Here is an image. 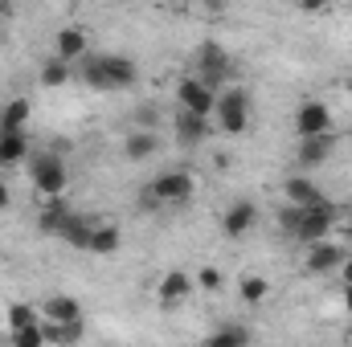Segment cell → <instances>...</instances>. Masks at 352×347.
<instances>
[{
    "label": "cell",
    "instance_id": "9c48e42d",
    "mask_svg": "<svg viewBox=\"0 0 352 347\" xmlns=\"http://www.w3.org/2000/svg\"><path fill=\"white\" fill-rule=\"evenodd\" d=\"M254 225H258V204H254L250 196L234 200V204L221 213V233H226L230 241H242L246 233H254Z\"/></svg>",
    "mask_w": 352,
    "mask_h": 347
},
{
    "label": "cell",
    "instance_id": "8fae6325",
    "mask_svg": "<svg viewBox=\"0 0 352 347\" xmlns=\"http://www.w3.org/2000/svg\"><path fill=\"white\" fill-rule=\"evenodd\" d=\"M54 58L66 62V66H82V62L90 58L87 53V29H82V25H66V29H58Z\"/></svg>",
    "mask_w": 352,
    "mask_h": 347
},
{
    "label": "cell",
    "instance_id": "836d02e7",
    "mask_svg": "<svg viewBox=\"0 0 352 347\" xmlns=\"http://www.w3.org/2000/svg\"><path fill=\"white\" fill-rule=\"evenodd\" d=\"M0 110H4V98H0Z\"/></svg>",
    "mask_w": 352,
    "mask_h": 347
},
{
    "label": "cell",
    "instance_id": "d6986e66",
    "mask_svg": "<svg viewBox=\"0 0 352 347\" xmlns=\"http://www.w3.org/2000/svg\"><path fill=\"white\" fill-rule=\"evenodd\" d=\"M70 217H74V208H66L62 200H45V208H41V217H37V229H41L45 237H62V229L70 225Z\"/></svg>",
    "mask_w": 352,
    "mask_h": 347
},
{
    "label": "cell",
    "instance_id": "d6a6232c",
    "mask_svg": "<svg viewBox=\"0 0 352 347\" xmlns=\"http://www.w3.org/2000/svg\"><path fill=\"white\" fill-rule=\"evenodd\" d=\"M344 311L352 315V286H344Z\"/></svg>",
    "mask_w": 352,
    "mask_h": 347
},
{
    "label": "cell",
    "instance_id": "83f0119b",
    "mask_svg": "<svg viewBox=\"0 0 352 347\" xmlns=\"http://www.w3.org/2000/svg\"><path fill=\"white\" fill-rule=\"evenodd\" d=\"M192 282H197L201 290H209V294H213V290H221V270H213V265H201Z\"/></svg>",
    "mask_w": 352,
    "mask_h": 347
},
{
    "label": "cell",
    "instance_id": "e0dca14e",
    "mask_svg": "<svg viewBox=\"0 0 352 347\" xmlns=\"http://www.w3.org/2000/svg\"><path fill=\"white\" fill-rule=\"evenodd\" d=\"M29 160V135L25 131H0V168H16Z\"/></svg>",
    "mask_w": 352,
    "mask_h": 347
},
{
    "label": "cell",
    "instance_id": "52a82bcc",
    "mask_svg": "<svg viewBox=\"0 0 352 347\" xmlns=\"http://www.w3.org/2000/svg\"><path fill=\"white\" fill-rule=\"evenodd\" d=\"M192 78H201L205 86L217 90L221 78H230V53L217 45V41H201L197 58H192Z\"/></svg>",
    "mask_w": 352,
    "mask_h": 347
},
{
    "label": "cell",
    "instance_id": "30bf717a",
    "mask_svg": "<svg viewBox=\"0 0 352 347\" xmlns=\"http://www.w3.org/2000/svg\"><path fill=\"white\" fill-rule=\"evenodd\" d=\"M192 274H184V270H168L164 278H160V286H156V302L164 307V311H176V307H184L188 298H192Z\"/></svg>",
    "mask_w": 352,
    "mask_h": 347
},
{
    "label": "cell",
    "instance_id": "3957f363",
    "mask_svg": "<svg viewBox=\"0 0 352 347\" xmlns=\"http://www.w3.org/2000/svg\"><path fill=\"white\" fill-rule=\"evenodd\" d=\"M29 176H33V188L41 200H62L66 184H70V168L58 152H41L33 164H29Z\"/></svg>",
    "mask_w": 352,
    "mask_h": 347
},
{
    "label": "cell",
    "instance_id": "484cf974",
    "mask_svg": "<svg viewBox=\"0 0 352 347\" xmlns=\"http://www.w3.org/2000/svg\"><path fill=\"white\" fill-rule=\"evenodd\" d=\"M90 233H94V221H87V217H78V213H74V217H70V225L62 229V241H66V246H74V250H87Z\"/></svg>",
    "mask_w": 352,
    "mask_h": 347
},
{
    "label": "cell",
    "instance_id": "4dcf8cb0",
    "mask_svg": "<svg viewBox=\"0 0 352 347\" xmlns=\"http://www.w3.org/2000/svg\"><path fill=\"white\" fill-rule=\"evenodd\" d=\"M336 274H340V286H352V254L340 261V270H336Z\"/></svg>",
    "mask_w": 352,
    "mask_h": 347
},
{
    "label": "cell",
    "instance_id": "6da1fadb",
    "mask_svg": "<svg viewBox=\"0 0 352 347\" xmlns=\"http://www.w3.org/2000/svg\"><path fill=\"white\" fill-rule=\"evenodd\" d=\"M78 74L90 90H131L140 82V66L127 53H94L78 66Z\"/></svg>",
    "mask_w": 352,
    "mask_h": 347
},
{
    "label": "cell",
    "instance_id": "2e32d148",
    "mask_svg": "<svg viewBox=\"0 0 352 347\" xmlns=\"http://www.w3.org/2000/svg\"><path fill=\"white\" fill-rule=\"evenodd\" d=\"M176 135H180V143L197 147V143H205V139L213 135V119H201V115L180 110V115H176Z\"/></svg>",
    "mask_w": 352,
    "mask_h": 347
},
{
    "label": "cell",
    "instance_id": "277c9868",
    "mask_svg": "<svg viewBox=\"0 0 352 347\" xmlns=\"http://www.w3.org/2000/svg\"><path fill=\"white\" fill-rule=\"evenodd\" d=\"M148 192L156 196L160 208H168V204H188V200L197 196V180H192V172H184V168H173V172L156 176V180L148 184Z\"/></svg>",
    "mask_w": 352,
    "mask_h": 347
},
{
    "label": "cell",
    "instance_id": "4316f807",
    "mask_svg": "<svg viewBox=\"0 0 352 347\" xmlns=\"http://www.w3.org/2000/svg\"><path fill=\"white\" fill-rule=\"evenodd\" d=\"M41 331H45V344H50V347H70V344H78V339H82V323H66V327L45 323Z\"/></svg>",
    "mask_w": 352,
    "mask_h": 347
},
{
    "label": "cell",
    "instance_id": "d4e9b609",
    "mask_svg": "<svg viewBox=\"0 0 352 347\" xmlns=\"http://www.w3.org/2000/svg\"><path fill=\"white\" fill-rule=\"evenodd\" d=\"M41 86L45 90H62L70 78H74V66H66V62H58V58H50V62H41Z\"/></svg>",
    "mask_w": 352,
    "mask_h": 347
},
{
    "label": "cell",
    "instance_id": "7c38bea8",
    "mask_svg": "<svg viewBox=\"0 0 352 347\" xmlns=\"http://www.w3.org/2000/svg\"><path fill=\"white\" fill-rule=\"evenodd\" d=\"M283 196H287V204H295V208H316V204H324V200H328V196H324V188H320L307 172L291 176V180L283 184Z\"/></svg>",
    "mask_w": 352,
    "mask_h": 347
},
{
    "label": "cell",
    "instance_id": "7402d4cb",
    "mask_svg": "<svg viewBox=\"0 0 352 347\" xmlns=\"http://www.w3.org/2000/svg\"><path fill=\"white\" fill-rule=\"evenodd\" d=\"M29 98H8L0 110V131H25L29 127Z\"/></svg>",
    "mask_w": 352,
    "mask_h": 347
},
{
    "label": "cell",
    "instance_id": "5b68a950",
    "mask_svg": "<svg viewBox=\"0 0 352 347\" xmlns=\"http://www.w3.org/2000/svg\"><path fill=\"white\" fill-rule=\"evenodd\" d=\"M332 225H336V204L324 200L316 208H303V221L295 229V241L303 246H320V241H332Z\"/></svg>",
    "mask_w": 352,
    "mask_h": 347
},
{
    "label": "cell",
    "instance_id": "ba28073f",
    "mask_svg": "<svg viewBox=\"0 0 352 347\" xmlns=\"http://www.w3.org/2000/svg\"><path fill=\"white\" fill-rule=\"evenodd\" d=\"M176 102H180V110H188V115H201V119H213V110H217V90L205 86L201 78H180L176 82Z\"/></svg>",
    "mask_w": 352,
    "mask_h": 347
},
{
    "label": "cell",
    "instance_id": "f546056e",
    "mask_svg": "<svg viewBox=\"0 0 352 347\" xmlns=\"http://www.w3.org/2000/svg\"><path fill=\"white\" fill-rule=\"evenodd\" d=\"M12 347H50V344H45V331L37 327V331H21V335H12Z\"/></svg>",
    "mask_w": 352,
    "mask_h": 347
},
{
    "label": "cell",
    "instance_id": "7a4b0ae2",
    "mask_svg": "<svg viewBox=\"0 0 352 347\" xmlns=\"http://www.w3.org/2000/svg\"><path fill=\"white\" fill-rule=\"evenodd\" d=\"M250 115H254V98L246 86H230L226 94H217V110L213 123L221 135H246L250 131Z\"/></svg>",
    "mask_w": 352,
    "mask_h": 347
},
{
    "label": "cell",
    "instance_id": "f1b7e54d",
    "mask_svg": "<svg viewBox=\"0 0 352 347\" xmlns=\"http://www.w3.org/2000/svg\"><path fill=\"white\" fill-rule=\"evenodd\" d=\"M278 221H283V233H287V237H295V229H299V221H303V208H295V204H287Z\"/></svg>",
    "mask_w": 352,
    "mask_h": 347
},
{
    "label": "cell",
    "instance_id": "9a60e30c",
    "mask_svg": "<svg viewBox=\"0 0 352 347\" xmlns=\"http://www.w3.org/2000/svg\"><path fill=\"white\" fill-rule=\"evenodd\" d=\"M349 258L336 241H320V246H307V270L311 274H336L340 261Z\"/></svg>",
    "mask_w": 352,
    "mask_h": 347
},
{
    "label": "cell",
    "instance_id": "8992f818",
    "mask_svg": "<svg viewBox=\"0 0 352 347\" xmlns=\"http://www.w3.org/2000/svg\"><path fill=\"white\" fill-rule=\"evenodd\" d=\"M295 135H299V139L332 135V106L320 102V98H303L299 110H295Z\"/></svg>",
    "mask_w": 352,
    "mask_h": 347
},
{
    "label": "cell",
    "instance_id": "4fadbf2b",
    "mask_svg": "<svg viewBox=\"0 0 352 347\" xmlns=\"http://www.w3.org/2000/svg\"><path fill=\"white\" fill-rule=\"evenodd\" d=\"M336 131L332 135H320V139H299V152H295V164L303 168V172H311V168H320V164H328L332 160V152H336Z\"/></svg>",
    "mask_w": 352,
    "mask_h": 347
},
{
    "label": "cell",
    "instance_id": "ffe728a7",
    "mask_svg": "<svg viewBox=\"0 0 352 347\" xmlns=\"http://www.w3.org/2000/svg\"><path fill=\"white\" fill-rule=\"evenodd\" d=\"M37 327H45L41 307H33V302H12V307H8V331H12V335H21V331H37Z\"/></svg>",
    "mask_w": 352,
    "mask_h": 347
},
{
    "label": "cell",
    "instance_id": "cb8c5ba5",
    "mask_svg": "<svg viewBox=\"0 0 352 347\" xmlns=\"http://www.w3.org/2000/svg\"><path fill=\"white\" fill-rule=\"evenodd\" d=\"M238 294H242L246 307H263L266 298H270V282H266L263 274H246V278L238 282Z\"/></svg>",
    "mask_w": 352,
    "mask_h": 347
},
{
    "label": "cell",
    "instance_id": "603a6c76",
    "mask_svg": "<svg viewBox=\"0 0 352 347\" xmlns=\"http://www.w3.org/2000/svg\"><path fill=\"white\" fill-rule=\"evenodd\" d=\"M205 347H250V331L238 327V323H221V327L205 339Z\"/></svg>",
    "mask_w": 352,
    "mask_h": 347
},
{
    "label": "cell",
    "instance_id": "1f68e13d",
    "mask_svg": "<svg viewBox=\"0 0 352 347\" xmlns=\"http://www.w3.org/2000/svg\"><path fill=\"white\" fill-rule=\"evenodd\" d=\"M8 200H12L8 196V184H0V208H8Z\"/></svg>",
    "mask_w": 352,
    "mask_h": 347
},
{
    "label": "cell",
    "instance_id": "44dd1931",
    "mask_svg": "<svg viewBox=\"0 0 352 347\" xmlns=\"http://www.w3.org/2000/svg\"><path fill=\"white\" fill-rule=\"evenodd\" d=\"M119 246H123V233H119V225H94V233H90L87 254H98V258H111V254H119Z\"/></svg>",
    "mask_w": 352,
    "mask_h": 347
},
{
    "label": "cell",
    "instance_id": "5bb4252c",
    "mask_svg": "<svg viewBox=\"0 0 352 347\" xmlns=\"http://www.w3.org/2000/svg\"><path fill=\"white\" fill-rule=\"evenodd\" d=\"M41 319L54 323V327H66V323H82V302L74 294H50L41 302Z\"/></svg>",
    "mask_w": 352,
    "mask_h": 347
},
{
    "label": "cell",
    "instance_id": "ac0fdd59",
    "mask_svg": "<svg viewBox=\"0 0 352 347\" xmlns=\"http://www.w3.org/2000/svg\"><path fill=\"white\" fill-rule=\"evenodd\" d=\"M156 147H160L156 131H127V139H123V156H127L131 164L152 160V156H156Z\"/></svg>",
    "mask_w": 352,
    "mask_h": 347
}]
</instances>
